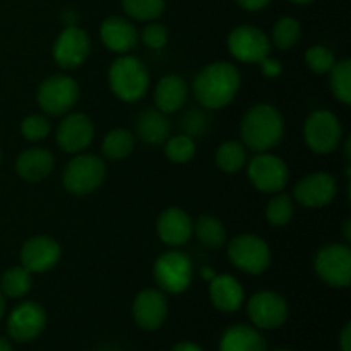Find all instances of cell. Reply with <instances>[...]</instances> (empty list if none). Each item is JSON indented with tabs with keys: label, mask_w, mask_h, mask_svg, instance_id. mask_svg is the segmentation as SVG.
I'll list each match as a JSON object with an SVG mask.
<instances>
[{
	"label": "cell",
	"mask_w": 351,
	"mask_h": 351,
	"mask_svg": "<svg viewBox=\"0 0 351 351\" xmlns=\"http://www.w3.org/2000/svg\"><path fill=\"white\" fill-rule=\"evenodd\" d=\"M240 84L242 77L235 65L230 62H213L195 75L192 89L199 105L208 110H219L233 101Z\"/></svg>",
	"instance_id": "obj_1"
},
{
	"label": "cell",
	"mask_w": 351,
	"mask_h": 351,
	"mask_svg": "<svg viewBox=\"0 0 351 351\" xmlns=\"http://www.w3.org/2000/svg\"><path fill=\"white\" fill-rule=\"evenodd\" d=\"M285 134V122L276 106L259 103L252 106L240 123L242 144L256 153H266L280 144Z\"/></svg>",
	"instance_id": "obj_2"
},
{
	"label": "cell",
	"mask_w": 351,
	"mask_h": 351,
	"mask_svg": "<svg viewBox=\"0 0 351 351\" xmlns=\"http://www.w3.org/2000/svg\"><path fill=\"white\" fill-rule=\"evenodd\" d=\"M108 82L117 98L132 103L146 95L149 88V72L139 58L123 53L110 65Z\"/></svg>",
	"instance_id": "obj_3"
},
{
	"label": "cell",
	"mask_w": 351,
	"mask_h": 351,
	"mask_svg": "<svg viewBox=\"0 0 351 351\" xmlns=\"http://www.w3.org/2000/svg\"><path fill=\"white\" fill-rule=\"evenodd\" d=\"M106 177L105 161L96 154L77 153L65 167L62 184L74 195H86L101 187Z\"/></svg>",
	"instance_id": "obj_4"
},
{
	"label": "cell",
	"mask_w": 351,
	"mask_h": 351,
	"mask_svg": "<svg viewBox=\"0 0 351 351\" xmlns=\"http://www.w3.org/2000/svg\"><path fill=\"white\" fill-rule=\"evenodd\" d=\"M153 274L161 291L178 295L184 293L191 287L194 266L187 254L180 252V250H170L158 257L153 267Z\"/></svg>",
	"instance_id": "obj_5"
},
{
	"label": "cell",
	"mask_w": 351,
	"mask_h": 351,
	"mask_svg": "<svg viewBox=\"0 0 351 351\" xmlns=\"http://www.w3.org/2000/svg\"><path fill=\"white\" fill-rule=\"evenodd\" d=\"M228 259L243 273L259 276L269 267L271 249L261 237L243 233L228 243Z\"/></svg>",
	"instance_id": "obj_6"
},
{
	"label": "cell",
	"mask_w": 351,
	"mask_h": 351,
	"mask_svg": "<svg viewBox=\"0 0 351 351\" xmlns=\"http://www.w3.org/2000/svg\"><path fill=\"white\" fill-rule=\"evenodd\" d=\"M304 139L311 151L329 154L336 151L343 139V125L329 110H315L307 117L304 125Z\"/></svg>",
	"instance_id": "obj_7"
},
{
	"label": "cell",
	"mask_w": 351,
	"mask_h": 351,
	"mask_svg": "<svg viewBox=\"0 0 351 351\" xmlns=\"http://www.w3.org/2000/svg\"><path fill=\"white\" fill-rule=\"evenodd\" d=\"M40 108L51 117L71 112L79 99V86L71 75L55 74L45 79L36 93Z\"/></svg>",
	"instance_id": "obj_8"
},
{
	"label": "cell",
	"mask_w": 351,
	"mask_h": 351,
	"mask_svg": "<svg viewBox=\"0 0 351 351\" xmlns=\"http://www.w3.org/2000/svg\"><path fill=\"white\" fill-rule=\"evenodd\" d=\"M314 269L332 288H348L351 283V250L343 243L322 247L314 259Z\"/></svg>",
	"instance_id": "obj_9"
},
{
	"label": "cell",
	"mask_w": 351,
	"mask_h": 351,
	"mask_svg": "<svg viewBox=\"0 0 351 351\" xmlns=\"http://www.w3.org/2000/svg\"><path fill=\"white\" fill-rule=\"evenodd\" d=\"M247 175L254 187L264 194H276L281 192L288 184L290 170L280 156L271 153H259L250 160Z\"/></svg>",
	"instance_id": "obj_10"
},
{
	"label": "cell",
	"mask_w": 351,
	"mask_h": 351,
	"mask_svg": "<svg viewBox=\"0 0 351 351\" xmlns=\"http://www.w3.org/2000/svg\"><path fill=\"white\" fill-rule=\"evenodd\" d=\"M228 50L239 62L245 64H259L266 57H269L271 41L263 29L249 24L237 26L228 34Z\"/></svg>",
	"instance_id": "obj_11"
},
{
	"label": "cell",
	"mask_w": 351,
	"mask_h": 351,
	"mask_svg": "<svg viewBox=\"0 0 351 351\" xmlns=\"http://www.w3.org/2000/svg\"><path fill=\"white\" fill-rule=\"evenodd\" d=\"M247 314L256 328L278 329L287 322L288 304L276 291H259L250 297Z\"/></svg>",
	"instance_id": "obj_12"
},
{
	"label": "cell",
	"mask_w": 351,
	"mask_h": 351,
	"mask_svg": "<svg viewBox=\"0 0 351 351\" xmlns=\"http://www.w3.org/2000/svg\"><path fill=\"white\" fill-rule=\"evenodd\" d=\"M338 192L336 178L328 171H315L302 178L293 189L297 202L304 208L321 209L331 204Z\"/></svg>",
	"instance_id": "obj_13"
},
{
	"label": "cell",
	"mask_w": 351,
	"mask_h": 351,
	"mask_svg": "<svg viewBox=\"0 0 351 351\" xmlns=\"http://www.w3.org/2000/svg\"><path fill=\"white\" fill-rule=\"evenodd\" d=\"M91 50L88 33L79 26H67L60 31L53 43V60L62 69H75L82 65Z\"/></svg>",
	"instance_id": "obj_14"
},
{
	"label": "cell",
	"mask_w": 351,
	"mask_h": 351,
	"mask_svg": "<svg viewBox=\"0 0 351 351\" xmlns=\"http://www.w3.org/2000/svg\"><path fill=\"white\" fill-rule=\"evenodd\" d=\"M47 326V312L36 302H23L9 315L7 331L14 341L27 343L43 332Z\"/></svg>",
	"instance_id": "obj_15"
},
{
	"label": "cell",
	"mask_w": 351,
	"mask_h": 351,
	"mask_svg": "<svg viewBox=\"0 0 351 351\" xmlns=\"http://www.w3.org/2000/svg\"><path fill=\"white\" fill-rule=\"evenodd\" d=\"M58 147L65 153H82L95 139V125L86 113H71L65 117L57 129Z\"/></svg>",
	"instance_id": "obj_16"
},
{
	"label": "cell",
	"mask_w": 351,
	"mask_h": 351,
	"mask_svg": "<svg viewBox=\"0 0 351 351\" xmlns=\"http://www.w3.org/2000/svg\"><path fill=\"white\" fill-rule=\"evenodd\" d=\"M62 249L57 240L47 235H36L26 240L21 249V266L29 273H47L60 261Z\"/></svg>",
	"instance_id": "obj_17"
},
{
	"label": "cell",
	"mask_w": 351,
	"mask_h": 351,
	"mask_svg": "<svg viewBox=\"0 0 351 351\" xmlns=\"http://www.w3.org/2000/svg\"><path fill=\"white\" fill-rule=\"evenodd\" d=\"M132 315L141 329H146V331L160 329L168 315V302L163 291L156 288H147L137 293L132 304Z\"/></svg>",
	"instance_id": "obj_18"
},
{
	"label": "cell",
	"mask_w": 351,
	"mask_h": 351,
	"mask_svg": "<svg viewBox=\"0 0 351 351\" xmlns=\"http://www.w3.org/2000/svg\"><path fill=\"white\" fill-rule=\"evenodd\" d=\"M156 233L161 242L167 245L182 247L194 233V223L184 209L168 208L158 218Z\"/></svg>",
	"instance_id": "obj_19"
},
{
	"label": "cell",
	"mask_w": 351,
	"mask_h": 351,
	"mask_svg": "<svg viewBox=\"0 0 351 351\" xmlns=\"http://www.w3.org/2000/svg\"><path fill=\"white\" fill-rule=\"evenodd\" d=\"M99 38L108 50L123 55L136 47L139 33L136 26L125 17L110 16L99 26Z\"/></svg>",
	"instance_id": "obj_20"
},
{
	"label": "cell",
	"mask_w": 351,
	"mask_h": 351,
	"mask_svg": "<svg viewBox=\"0 0 351 351\" xmlns=\"http://www.w3.org/2000/svg\"><path fill=\"white\" fill-rule=\"evenodd\" d=\"M209 298L218 311L237 312L242 307L245 293L237 278L230 274H215V278L209 281Z\"/></svg>",
	"instance_id": "obj_21"
},
{
	"label": "cell",
	"mask_w": 351,
	"mask_h": 351,
	"mask_svg": "<svg viewBox=\"0 0 351 351\" xmlns=\"http://www.w3.org/2000/svg\"><path fill=\"white\" fill-rule=\"evenodd\" d=\"M189 88L182 75H163L154 89V105L163 113H175L187 103Z\"/></svg>",
	"instance_id": "obj_22"
},
{
	"label": "cell",
	"mask_w": 351,
	"mask_h": 351,
	"mask_svg": "<svg viewBox=\"0 0 351 351\" xmlns=\"http://www.w3.org/2000/svg\"><path fill=\"white\" fill-rule=\"evenodd\" d=\"M55 167L53 154L43 147H29L16 160V171L23 180L41 182L51 173Z\"/></svg>",
	"instance_id": "obj_23"
},
{
	"label": "cell",
	"mask_w": 351,
	"mask_h": 351,
	"mask_svg": "<svg viewBox=\"0 0 351 351\" xmlns=\"http://www.w3.org/2000/svg\"><path fill=\"white\" fill-rule=\"evenodd\" d=\"M219 351H267V345L257 329L237 324L223 332L219 339Z\"/></svg>",
	"instance_id": "obj_24"
},
{
	"label": "cell",
	"mask_w": 351,
	"mask_h": 351,
	"mask_svg": "<svg viewBox=\"0 0 351 351\" xmlns=\"http://www.w3.org/2000/svg\"><path fill=\"white\" fill-rule=\"evenodd\" d=\"M137 136L144 141V143L156 146V144L165 143L170 137V123H168L167 117L160 110H144L136 122Z\"/></svg>",
	"instance_id": "obj_25"
},
{
	"label": "cell",
	"mask_w": 351,
	"mask_h": 351,
	"mask_svg": "<svg viewBox=\"0 0 351 351\" xmlns=\"http://www.w3.org/2000/svg\"><path fill=\"white\" fill-rule=\"evenodd\" d=\"M136 146V137L129 129H113L105 136L101 144V153L106 160H125Z\"/></svg>",
	"instance_id": "obj_26"
},
{
	"label": "cell",
	"mask_w": 351,
	"mask_h": 351,
	"mask_svg": "<svg viewBox=\"0 0 351 351\" xmlns=\"http://www.w3.org/2000/svg\"><path fill=\"white\" fill-rule=\"evenodd\" d=\"M194 233L199 242L209 249H219L226 243V230L223 223L213 215H201L194 223Z\"/></svg>",
	"instance_id": "obj_27"
},
{
	"label": "cell",
	"mask_w": 351,
	"mask_h": 351,
	"mask_svg": "<svg viewBox=\"0 0 351 351\" xmlns=\"http://www.w3.org/2000/svg\"><path fill=\"white\" fill-rule=\"evenodd\" d=\"M247 161L245 146L239 141H226L216 151V165L225 173H237Z\"/></svg>",
	"instance_id": "obj_28"
},
{
	"label": "cell",
	"mask_w": 351,
	"mask_h": 351,
	"mask_svg": "<svg viewBox=\"0 0 351 351\" xmlns=\"http://www.w3.org/2000/svg\"><path fill=\"white\" fill-rule=\"evenodd\" d=\"M33 285V273L24 266H14L3 273L2 291L10 298H21L31 290Z\"/></svg>",
	"instance_id": "obj_29"
},
{
	"label": "cell",
	"mask_w": 351,
	"mask_h": 351,
	"mask_svg": "<svg viewBox=\"0 0 351 351\" xmlns=\"http://www.w3.org/2000/svg\"><path fill=\"white\" fill-rule=\"evenodd\" d=\"M122 9L132 19L151 23L163 16L167 2L165 0H122Z\"/></svg>",
	"instance_id": "obj_30"
},
{
	"label": "cell",
	"mask_w": 351,
	"mask_h": 351,
	"mask_svg": "<svg viewBox=\"0 0 351 351\" xmlns=\"http://www.w3.org/2000/svg\"><path fill=\"white\" fill-rule=\"evenodd\" d=\"M331 89L332 95L338 101L343 105H350L351 103V60L336 62L335 67L331 69Z\"/></svg>",
	"instance_id": "obj_31"
},
{
	"label": "cell",
	"mask_w": 351,
	"mask_h": 351,
	"mask_svg": "<svg viewBox=\"0 0 351 351\" xmlns=\"http://www.w3.org/2000/svg\"><path fill=\"white\" fill-rule=\"evenodd\" d=\"M302 27L295 17L285 16L274 23L273 26V43L276 45L280 50H288V48L293 47L298 40H300Z\"/></svg>",
	"instance_id": "obj_32"
},
{
	"label": "cell",
	"mask_w": 351,
	"mask_h": 351,
	"mask_svg": "<svg viewBox=\"0 0 351 351\" xmlns=\"http://www.w3.org/2000/svg\"><path fill=\"white\" fill-rule=\"evenodd\" d=\"M165 156L175 165L189 163L195 156L194 137L187 136V134L168 137L167 144H165Z\"/></svg>",
	"instance_id": "obj_33"
},
{
	"label": "cell",
	"mask_w": 351,
	"mask_h": 351,
	"mask_svg": "<svg viewBox=\"0 0 351 351\" xmlns=\"http://www.w3.org/2000/svg\"><path fill=\"white\" fill-rule=\"evenodd\" d=\"M293 199L283 192H276L266 206V219L273 226H285L293 218Z\"/></svg>",
	"instance_id": "obj_34"
},
{
	"label": "cell",
	"mask_w": 351,
	"mask_h": 351,
	"mask_svg": "<svg viewBox=\"0 0 351 351\" xmlns=\"http://www.w3.org/2000/svg\"><path fill=\"white\" fill-rule=\"evenodd\" d=\"M305 64L315 74H328L336 64V57L331 48L324 45H314L305 51Z\"/></svg>",
	"instance_id": "obj_35"
},
{
	"label": "cell",
	"mask_w": 351,
	"mask_h": 351,
	"mask_svg": "<svg viewBox=\"0 0 351 351\" xmlns=\"http://www.w3.org/2000/svg\"><path fill=\"white\" fill-rule=\"evenodd\" d=\"M50 120L43 115H29L21 122V134L31 143L43 141L50 134Z\"/></svg>",
	"instance_id": "obj_36"
},
{
	"label": "cell",
	"mask_w": 351,
	"mask_h": 351,
	"mask_svg": "<svg viewBox=\"0 0 351 351\" xmlns=\"http://www.w3.org/2000/svg\"><path fill=\"white\" fill-rule=\"evenodd\" d=\"M168 38L170 36H168L167 26H163L160 23H154V21L146 24L144 29L141 31V40L151 50H161V48H165V45L168 43Z\"/></svg>",
	"instance_id": "obj_37"
},
{
	"label": "cell",
	"mask_w": 351,
	"mask_h": 351,
	"mask_svg": "<svg viewBox=\"0 0 351 351\" xmlns=\"http://www.w3.org/2000/svg\"><path fill=\"white\" fill-rule=\"evenodd\" d=\"M185 132L187 136H197V134L204 132V125H206V117L199 112H191L189 115H185Z\"/></svg>",
	"instance_id": "obj_38"
},
{
	"label": "cell",
	"mask_w": 351,
	"mask_h": 351,
	"mask_svg": "<svg viewBox=\"0 0 351 351\" xmlns=\"http://www.w3.org/2000/svg\"><path fill=\"white\" fill-rule=\"evenodd\" d=\"M259 64L261 69H263V74L267 75V77H278L281 74V64L278 60H274V58L266 57Z\"/></svg>",
	"instance_id": "obj_39"
},
{
	"label": "cell",
	"mask_w": 351,
	"mask_h": 351,
	"mask_svg": "<svg viewBox=\"0 0 351 351\" xmlns=\"http://www.w3.org/2000/svg\"><path fill=\"white\" fill-rule=\"evenodd\" d=\"M242 9L249 10V12H256V10L264 9V7L269 5L271 0H235Z\"/></svg>",
	"instance_id": "obj_40"
},
{
	"label": "cell",
	"mask_w": 351,
	"mask_h": 351,
	"mask_svg": "<svg viewBox=\"0 0 351 351\" xmlns=\"http://www.w3.org/2000/svg\"><path fill=\"white\" fill-rule=\"evenodd\" d=\"M339 348L341 351H351V324L346 322L343 328L341 335H339Z\"/></svg>",
	"instance_id": "obj_41"
},
{
	"label": "cell",
	"mask_w": 351,
	"mask_h": 351,
	"mask_svg": "<svg viewBox=\"0 0 351 351\" xmlns=\"http://www.w3.org/2000/svg\"><path fill=\"white\" fill-rule=\"evenodd\" d=\"M171 351H204V350L192 341H182L178 343V345H175L173 348H171Z\"/></svg>",
	"instance_id": "obj_42"
},
{
	"label": "cell",
	"mask_w": 351,
	"mask_h": 351,
	"mask_svg": "<svg viewBox=\"0 0 351 351\" xmlns=\"http://www.w3.org/2000/svg\"><path fill=\"white\" fill-rule=\"evenodd\" d=\"M343 232H345L346 242H350L351 240V219L350 218L345 221V228H343Z\"/></svg>",
	"instance_id": "obj_43"
},
{
	"label": "cell",
	"mask_w": 351,
	"mask_h": 351,
	"mask_svg": "<svg viewBox=\"0 0 351 351\" xmlns=\"http://www.w3.org/2000/svg\"><path fill=\"white\" fill-rule=\"evenodd\" d=\"M0 351H14L12 345L5 338H0Z\"/></svg>",
	"instance_id": "obj_44"
},
{
	"label": "cell",
	"mask_w": 351,
	"mask_h": 351,
	"mask_svg": "<svg viewBox=\"0 0 351 351\" xmlns=\"http://www.w3.org/2000/svg\"><path fill=\"white\" fill-rule=\"evenodd\" d=\"M3 312H5V298H3L2 291H0V319L3 317Z\"/></svg>",
	"instance_id": "obj_45"
},
{
	"label": "cell",
	"mask_w": 351,
	"mask_h": 351,
	"mask_svg": "<svg viewBox=\"0 0 351 351\" xmlns=\"http://www.w3.org/2000/svg\"><path fill=\"white\" fill-rule=\"evenodd\" d=\"M291 3H297V5H307V3H312L314 0H290Z\"/></svg>",
	"instance_id": "obj_46"
},
{
	"label": "cell",
	"mask_w": 351,
	"mask_h": 351,
	"mask_svg": "<svg viewBox=\"0 0 351 351\" xmlns=\"http://www.w3.org/2000/svg\"><path fill=\"white\" fill-rule=\"evenodd\" d=\"M204 278L206 280H213V278H215V273H211L209 267H204Z\"/></svg>",
	"instance_id": "obj_47"
},
{
	"label": "cell",
	"mask_w": 351,
	"mask_h": 351,
	"mask_svg": "<svg viewBox=\"0 0 351 351\" xmlns=\"http://www.w3.org/2000/svg\"><path fill=\"white\" fill-rule=\"evenodd\" d=\"M274 351H291V350H287V348H278V350H274Z\"/></svg>",
	"instance_id": "obj_48"
},
{
	"label": "cell",
	"mask_w": 351,
	"mask_h": 351,
	"mask_svg": "<svg viewBox=\"0 0 351 351\" xmlns=\"http://www.w3.org/2000/svg\"><path fill=\"white\" fill-rule=\"evenodd\" d=\"M0 163H2V151H0Z\"/></svg>",
	"instance_id": "obj_49"
}]
</instances>
